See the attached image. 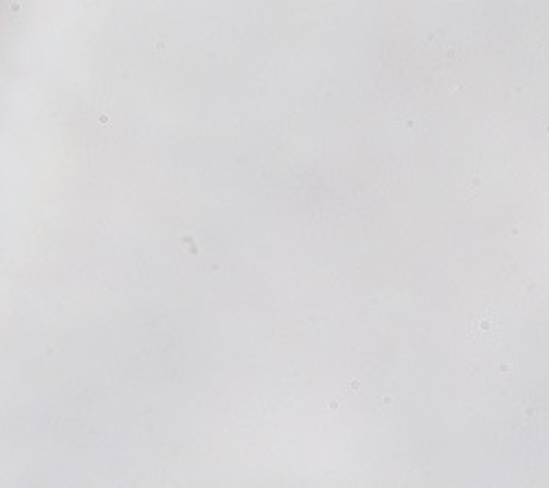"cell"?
Returning <instances> with one entry per match:
<instances>
[{
    "label": "cell",
    "mask_w": 549,
    "mask_h": 488,
    "mask_svg": "<svg viewBox=\"0 0 549 488\" xmlns=\"http://www.w3.org/2000/svg\"><path fill=\"white\" fill-rule=\"evenodd\" d=\"M468 339L474 343H497L501 339V315L499 310L486 308L468 324Z\"/></svg>",
    "instance_id": "1"
}]
</instances>
